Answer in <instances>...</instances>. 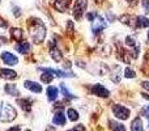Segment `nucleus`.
<instances>
[{
    "label": "nucleus",
    "mask_w": 149,
    "mask_h": 131,
    "mask_svg": "<svg viewBox=\"0 0 149 131\" xmlns=\"http://www.w3.org/2000/svg\"><path fill=\"white\" fill-rule=\"evenodd\" d=\"M16 50H17L20 54H28L30 51V45L25 41H21L20 43L16 45Z\"/></svg>",
    "instance_id": "obj_16"
},
{
    "label": "nucleus",
    "mask_w": 149,
    "mask_h": 131,
    "mask_svg": "<svg viewBox=\"0 0 149 131\" xmlns=\"http://www.w3.org/2000/svg\"><path fill=\"white\" fill-rule=\"evenodd\" d=\"M141 87L144 88V89L149 90V81H143V83H141Z\"/></svg>",
    "instance_id": "obj_31"
},
{
    "label": "nucleus",
    "mask_w": 149,
    "mask_h": 131,
    "mask_svg": "<svg viewBox=\"0 0 149 131\" xmlns=\"http://www.w3.org/2000/svg\"><path fill=\"white\" fill-rule=\"evenodd\" d=\"M1 43H7V38L4 36H0V45Z\"/></svg>",
    "instance_id": "obj_32"
},
{
    "label": "nucleus",
    "mask_w": 149,
    "mask_h": 131,
    "mask_svg": "<svg viewBox=\"0 0 149 131\" xmlns=\"http://www.w3.org/2000/svg\"><path fill=\"white\" fill-rule=\"evenodd\" d=\"M147 38H148V43H149V32H148V36H147Z\"/></svg>",
    "instance_id": "obj_36"
},
{
    "label": "nucleus",
    "mask_w": 149,
    "mask_h": 131,
    "mask_svg": "<svg viewBox=\"0 0 149 131\" xmlns=\"http://www.w3.org/2000/svg\"><path fill=\"white\" fill-rule=\"evenodd\" d=\"M67 116H68V118H70L72 122H74V121H77V119H79V113H77L74 109H71V108L68 109V110H67Z\"/></svg>",
    "instance_id": "obj_24"
},
{
    "label": "nucleus",
    "mask_w": 149,
    "mask_h": 131,
    "mask_svg": "<svg viewBox=\"0 0 149 131\" xmlns=\"http://www.w3.org/2000/svg\"><path fill=\"white\" fill-rule=\"evenodd\" d=\"M106 26H107L106 20L102 17V16H100L97 13V15H95V17L92 20V32H93V34L101 33L103 29H106Z\"/></svg>",
    "instance_id": "obj_3"
},
{
    "label": "nucleus",
    "mask_w": 149,
    "mask_h": 131,
    "mask_svg": "<svg viewBox=\"0 0 149 131\" xmlns=\"http://www.w3.org/2000/svg\"><path fill=\"white\" fill-rule=\"evenodd\" d=\"M29 32H30V37L33 39L34 43H41L43 42L45 37H46V26L41 20L36 18L33 22L29 25Z\"/></svg>",
    "instance_id": "obj_1"
},
{
    "label": "nucleus",
    "mask_w": 149,
    "mask_h": 131,
    "mask_svg": "<svg viewBox=\"0 0 149 131\" xmlns=\"http://www.w3.org/2000/svg\"><path fill=\"white\" fill-rule=\"evenodd\" d=\"M119 20H120L122 24H124V25L130 26V28H136V17H134V16H131V15H124V16H122Z\"/></svg>",
    "instance_id": "obj_10"
},
{
    "label": "nucleus",
    "mask_w": 149,
    "mask_h": 131,
    "mask_svg": "<svg viewBox=\"0 0 149 131\" xmlns=\"http://www.w3.org/2000/svg\"><path fill=\"white\" fill-rule=\"evenodd\" d=\"M4 90L7 92V95H10V96H18L20 95L17 87H16L15 84H7L4 87Z\"/></svg>",
    "instance_id": "obj_21"
},
{
    "label": "nucleus",
    "mask_w": 149,
    "mask_h": 131,
    "mask_svg": "<svg viewBox=\"0 0 149 131\" xmlns=\"http://www.w3.org/2000/svg\"><path fill=\"white\" fill-rule=\"evenodd\" d=\"M70 4H71V0H55L54 7L59 12H65L68 9V7H70Z\"/></svg>",
    "instance_id": "obj_11"
},
{
    "label": "nucleus",
    "mask_w": 149,
    "mask_h": 131,
    "mask_svg": "<svg viewBox=\"0 0 149 131\" xmlns=\"http://www.w3.org/2000/svg\"><path fill=\"white\" fill-rule=\"evenodd\" d=\"M1 60H3V63L7 64V66H16L18 63L17 57H15V55H13L12 53H9V51L1 53Z\"/></svg>",
    "instance_id": "obj_7"
},
{
    "label": "nucleus",
    "mask_w": 149,
    "mask_h": 131,
    "mask_svg": "<svg viewBox=\"0 0 149 131\" xmlns=\"http://www.w3.org/2000/svg\"><path fill=\"white\" fill-rule=\"evenodd\" d=\"M17 104L21 106V109H22V110H25V111H30L31 110V105H30V102H29L28 100L20 98V100L17 101Z\"/></svg>",
    "instance_id": "obj_22"
},
{
    "label": "nucleus",
    "mask_w": 149,
    "mask_h": 131,
    "mask_svg": "<svg viewBox=\"0 0 149 131\" xmlns=\"http://www.w3.org/2000/svg\"><path fill=\"white\" fill-rule=\"evenodd\" d=\"M141 7L144 9V13L148 15L149 13V0H141Z\"/></svg>",
    "instance_id": "obj_28"
},
{
    "label": "nucleus",
    "mask_w": 149,
    "mask_h": 131,
    "mask_svg": "<svg viewBox=\"0 0 149 131\" xmlns=\"http://www.w3.org/2000/svg\"><path fill=\"white\" fill-rule=\"evenodd\" d=\"M52 122H54L55 125H58V126H64V125H65L64 114H63L62 111H58V113L54 116V118H52Z\"/></svg>",
    "instance_id": "obj_17"
},
{
    "label": "nucleus",
    "mask_w": 149,
    "mask_h": 131,
    "mask_svg": "<svg viewBox=\"0 0 149 131\" xmlns=\"http://www.w3.org/2000/svg\"><path fill=\"white\" fill-rule=\"evenodd\" d=\"M88 8V0H76L73 7V17L77 21L81 20V17L84 16L85 11Z\"/></svg>",
    "instance_id": "obj_4"
},
{
    "label": "nucleus",
    "mask_w": 149,
    "mask_h": 131,
    "mask_svg": "<svg viewBox=\"0 0 149 131\" xmlns=\"http://www.w3.org/2000/svg\"><path fill=\"white\" fill-rule=\"evenodd\" d=\"M8 131H20V127L16 126V127H12V129H9Z\"/></svg>",
    "instance_id": "obj_33"
},
{
    "label": "nucleus",
    "mask_w": 149,
    "mask_h": 131,
    "mask_svg": "<svg viewBox=\"0 0 149 131\" xmlns=\"http://www.w3.org/2000/svg\"><path fill=\"white\" fill-rule=\"evenodd\" d=\"M68 131H84V127H82V125H79V126H76L74 129L68 130Z\"/></svg>",
    "instance_id": "obj_30"
},
{
    "label": "nucleus",
    "mask_w": 149,
    "mask_h": 131,
    "mask_svg": "<svg viewBox=\"0 0 149 131\" xmlns=\"http://www.w3.org/2000/svg\"><path fill=\"white\" fill-rule=\"evenodd\" d=\"M24 87H25L26 89H29L30 92H33V93H41L42 92V85L38 84V83H36V81L25 80V81H24Z\"/></svg>",
    "instance_id": "obj_9"
},
{
    "label": "nucleus",
    "mask_w": 149,
    "mask_h": 131,
    "mask_svg": "<svg viewBox=\"0 0 149 131\" xmlns=\"http://www.w3.org/2000/svg\"><path fill=\"white\" fill-rule=\"evenodd\" d=\"M92 93L93 95H95V96H98V97H109L110 96V92H109L107 89H106L105 87H103L102 84H95V85H93L92 87Z\"/></svg>",
    "instance_id": "obj_8"
},
{
    "label": "nucleus",
    "mask_w": 149,
    "mask_h": 131,
    "mask_svg": "<svg viewBox=\"0 0 149 131\" xmlns=\"http://www.w3.org/2000/svg\"><path fill=\"white\" fill-rule=\"evenodd\" d=\"M123 76L126 77V79H134V77L136 76V72H135L132 68L127 67V68L124 69V72H123Z\"/></svg>",
    "instance_id": "obj_26"
},
{
    "label": "nucleus",
    "mask_w": 149,
    "mask_h": 131,
    "mask_svg": "<svg viewBox=\"0 0 149 131\" xmlns=\"http://www.w3.org/2000/svg\"><path fill=\"white\" fill-rule=\"evenodd\" d=\"M122 75H123V71H122V68L119 66H115L113 68V71H111L110 79L113 80L115 84H118V83L120 81V79H122Z\"/></svg>",
    "instance_id": "obj_12"
},
{
    "label": "nucleus",
    "mask_w": 149,
    "mask_h": 131,
    "mask_svg": "<svg viewBox=\"0 0 149 131\" xmlns=\"http://www.w3.org/2000/svg\"><path fill=\"white\" fill-rule=\"evenodd\" d=\"M60 90H62L63 96H64L65 98H76V96H73L72 93H71L70 90L67 89V87H65L64 84H60Z\"/></svg>",
    "instance_id": "obj_25"
},
{
    "label": "nucleus",
    "mask_w": 149,
    "mask_h": 131,
    "mask_svg": "<svg viewBox=\"0 0 149 131\" xmlns=\"http://www.w3.org/2000/svg\"><path fill=\"white\" fill-rule=\"evenodd\" d=\"M52 79H54V75L49 74V72H45V74L41 76V80H42L43 83H46V84L51 83V81H52Z\"/></svg>",
    "instance_id": "obj_27"
},
{
    "label": "nucleus",
    "mask_w": 149,
    "mask_h": 131,
    "mask_svg": "<svg viewBox=\"0 0 149 131\" xmlns=\"http://www.w3.org/2000/svg\"><path fill=\"white\" fill-rule=\"evenodd\" d=\"M109 123H110V127L113 129V131H126V129H124V126L122 123H118L115 121H109Z\"/></svg>",
    "instance_id": "obj_23"
},
{
    "label": "nucleus",
    "mask_w": 149,
    "mask_h": 131,
    "mask_svg": "<svg viewBox=\"0 0 149 131\" xmlns=\"http://www.w3.org/2000/svg\"><path fill=\"white\" fill-rule=\"evenodd\" d=\"M136 28H149V18L144 17V16H137Z\"/></svg>",
    "instance_id": "obj_19"
},
{
    "label": "nucleus",
    "mask_w": 149,
    "mask_h": 131,
    "mask_svg": "<svg viewBox=\"0 0 149 131\" xmlns=\"http://www.w3.org/2000/svg\"><path fill=\"white\" fill-rule=\"evenodd\" d=\"M58 95H59V90H58L56 87H49L47 88V98L50 101H55L58 98Z\"/></svg>",
    "instance_id": "obj_20"
},
{
    "label": "nucleus",
    "mask_w": 149,
    "mask_h": 131,
    "mask_svg": "<svg viewBox=\"0 0 149 131\" xmlns=\"http://www.w3.org/2000/svg\"><path fill=\"white\" fill-rule=\"evenodd\" d=\"M0 76H1L3 79L12 80V79L17 77V74H16L13 69H9V68H0Z\"/></svg>",
    "instance_id": "obj_13"
},
{
    "label": "nucleus",
    "mask_w": 149,
    "mask_h": 131,
    "mask_svg": "<svg viewBox=\"0 0 149 131\" xmlns=\"http://www.w3.org/2000/svg\"><path fill=\"white\" fill-rule=\"evenodd\" d=\"M143 97L147 98V100H149V95H147V93H143Z\"/></svg>",
    "instance_id": "obj_35"
},
{
    "label": "nucleus",
    "mask_w": 149,
    "mask_h": 131,
    "mask_svg": "<svg viewBox=\"0 0 149 131\" xmlns=\"http://www.w3.org/2000/svg\"><path fill=\"white\" fill-rule=\"evenodd\" d=\"M50 55H51V58L55 60V62H60L62 60V53H60V50L58 49L55 45H52L51 47H50Z\"/></svg>",
    "instance_id": "obj_14"
},
{
    "label": "nucleus",
    "mask_w": 149,
    "mask_h": 131,
    "mask_svg": "<svg viewBox=\"0 0 149 131\" xmlns=\"http://www.w3.org/2000/svg\"><path fill=\"white\" fill-rule=\"evenodd\" d=\"M17 113H16L15 108L10 104H1L0 105V121L1 122H10L16 118Z\"/></svg>",
    "instance_id": "obj_2"
},
{
    "label": "nucleus",
    "mask_w": 149,
    "mask_h": 131,
    "mask_svg": "<svg viewBox=\"0 0 149 131\" xmlns=\"http://www.w3.org/2000/svg\"><path fill=\"white\" fill-rule=\"evenodd\" d=\"M13 15H15L16 17H20V16H21L20 8H18V7H15V8H13Z\"/></svg>",
    "instance_id": "obj_29"
},
{
    "label": "nucleus",
    "mask_w": 149,
    "mask_h": 131,
    "mask_svg": "<svg viewBox=\"0 0 149 131\" xmlns=\"http://www.w3.org/2000/svg\"><path fill=\"white\" fill-rule=\"evenodd\" d=\"M127 1H132V0H127Z\"/></svg>",
    "instance_id": "obj_37"
},
{
    "label": "nucleus",
    "mask_w": 149,
    "mask_h": 131,
    "mask_svg": "<svg viewBox=\"0 0 149 131\" xmlns=\"http://www.w3.org/2000/svg\"><path fill=\"white\" fill-rule=\"evenodd\" d=\"M107 16H109V18H110V20H114V18H115V16L111 15V13H107Z\"/></svg>",
    "instance_id": "obj_34"
},
{
    "label": "nucleus",
    "mask_w": 149,
    "mask_h": 131,
    "mask_svg": "<svg viewBox=\"0 0 149 131\" xmlns=\"http://www.w3.org/2000/svg\"><path fill=\"white\" fill-rule=\"evenodd\" d=\"M10 34H12V38L15 39V41H18L21 42L24 38V32L21 30V29L18 28H12L10 29Z\"/></svg>",
    "instance_id": "obj_18"
},
{
    "label": "nucleus",
    "mask_w": 149,
    "mask_h": 131,
    "mask_svg": "<svg viewBox=\"0 0 149 131\" xmlns=\"http://www.w3.org/2000/svg\"><path fill=\"white\" fill-rule=\"evenodd\" d=\"M25 131H30V130H25Z\"/></svg>",
    "instance_id": "obj_38"
},
{
    "label": "nucleus",
    "mask_w": 149,
    "mask_h": 131,
    "mask_svg": "<svg viewBox=\"0 0 149 131\" xmlns=\"http://www.w3.org/2000/svg\"><path fill=\"white\" fill-rule=\"evenodd\" d=\"M38 71H42V72H49V74L54 75V76H58V77H74V74H73V72H64V71H60V69L42 68V67H39Z\"/></svg>",
    "instance_id": "obj_6"
},
{
    "label": "nucleus",
    "mask_w": 149,
    "mask_h": 131,
    "mask_svg": "<svg viewBox=\"0 0 149 131\" xmlns=\"http://www.w3.org/2000/svg\"><path fill=\"white\" fill-rule=\"evenodd\" d=\"M113 113L118 119L126 121L130 117V109H127L126 106H123V105H118V104H116V105L113 106Z\"/></svg>",
    "instance_id": "obj_5"
},
{
    "label": "nucleus",
    "mask_w": 149,
    "mask_h": 131,
    "mask_svg": "<svg viewBox=\"0 0 149 131\" xmlns=\"http://www.w3.org/2000/svg\"><path fill=\"white\" fill-rule=\"evenodd\" d=\"M144 130V125L140 117H136L134 121L131 122V131H143Z\"/></svg>",
    "instance_id": "obj_15"
}]
</instances>
